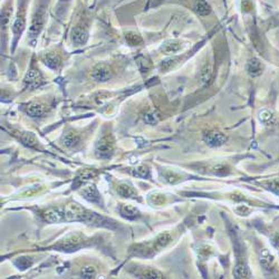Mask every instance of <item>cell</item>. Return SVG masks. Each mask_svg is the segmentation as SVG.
I'll use <instances>...</instances> for the list:
<instances>
[{
	"instance_id": "9c48e42d",
	"label": "cell",
	"mask_w": 279,
	"mask_h": 279,
	"mask_svg": "<svg viewBox=\"0 0 279 279\" xmlns=\"http://www.w3.org/2000/svg\"><path fill=\"white\" fill-rule=\"evenodd\" d=\"M44 220L50 223H58L65 221V208L51 207L42 211L41 214Z\"/></svg>"
},
{
	"instance_id": "9a60e30c",
	"label": "cell",
	"mask_w": 279,
	"mask_h": 279,
	"mask_svg": "<svg viewBox=\"0 0 279 279\" xmlns=\"http://www.w3.org/2000/svg\"><path fill=\"white\" fill-rule=\"evenodd\" d=\"M42 63H44L48 68L57 69L59 65L62 64V58L56 53H48L42 57Z\"/></svg>"
},
{
	"instance_id": "ac0fdd59",
	"label": "cell",
	"mask_w": 279,
	"mask_h": 279,
	"mask_svg": "<svg viewBox=\"0 0 279 279\" xmlns=\"http://www.w3.org/2000/svg\"><path fill=\"white\" fill-rule=\"evenodd\" d=\"M80 141H81L80 134H77L74 131H69L63 136V144L68 149L75 148L76 145L80 143Z\"/></svg>"
},
{
	"instance_id": "8992f818",
	"label": "cell",
	"mask_w": 279,
	"mask_h": 279,
	"mask_svg": "<svg viewBox=\"0 0 279 279\" xmlns=\"http://www.w3.org/2000/svg\"><path fill=\"white\" fill-rule=\"evenodd\" d=\"M113 75H114L113 68L106 63H100L96 65L92 71V74H90L93 80L99 83L108 82L113 77Z\"/></svg>"
},
{
	"instance_id": "74e56055",
	"label": "cell",
	"mask_w": 279,
	"mask_h": 279,
	"mask_svg": "<svg viewBox=\"0 0 279 279\" xmlns=\"http://www.w3.org/2000/svg\"><path fill=\"white\" fill-rule=\"evenodd\" d=\"M250 211H251L250 208H248L247 205H238V207L236 208V212H237V214L240 215V216L249 215Z\"/></svg>"
},
{
	"instance_id": "d4e9b609",
	"label": "cell",
	"mask_w": 279,
	"mask_h": 279,
	"mask_svg": "<svg viewBox=\"0 0 279 279\" xmlns=\"http://www.w3.org/2000/svg\"><path fill=\"white\" fill-rule=\"evenodd\" d=\"M96 174H98V172H96L95 170H93V169L82 170V171L77 174V181L78 182L87 181L89 179H93L94 177H96Z\"/></svg>"
},
{
	"instance_id": "e0dca14e",
	"label": "cell",
	"mask_w": 279,
	"mask_h": 279,
	"mask_svg": "<svg viewBox=\"0 0 279 279\" xmlns=\"http://www.w3.org/2000/svg\"><path fill=\"white\" fill-rule=\"evenodd\" d=\"M258 120H259V122L262 123L263 125H265V126L275 125L276 121H277L275 114L272 113L271 111H269V110H262V111H260L258 113Z\"/></svg>"
},
{
	"instance_id": "5bb4252c",
	"label": "cell",
	"mask_w": 279,
	"mask_h": 279,
	"mask_svg": "<svg viewBox=\"0 0 279 279\" xmlns=\"http://www.w3.org/2000/svg\"><path fill=\"white\" fill-rule=\"evenodd\" d=\"M246 71L248 73V75L251 77H257L259 75H262V73L264 71V66L263 64L259 62L258 59L252 58L246 65Z\"/></svg>"
},
{
	"instance_id": "277c9868",
	"label": "cell",
	"mask_w": 279,
	"mask_h": 279,
	"mask_svg": "<svg viewBox=\"0 0 279 279\" xmlns=\"http://www.w3.org/2000/svg\"><path fill=\"white\" fill-rule=\"evenodd\" d=\"M114 153V140L112 135H103L95 145V154L100 159H110Z\"/></svg>"
},
{
	"instance_id": "3957f363",
	"label": "cell",
	"mask_w": 279,
	"mask_h": 279,
	"mask_svg": "<svg viewBox=\"0 0 279 279\" xmlns=\"http://www.w3.org/2000/svg\"><path fill=\"white\" fill-rule=\"evenodd\" d=\"M96 216L90 214L80 204L72 203L65 207V221H83V222H95Z\"/></svg>"
},
{
	"instance_id": "8d00e7d4",
	"label": "cell",
	"mask_w": 279,
	"mask_h": 279,
	"mask_svg": "<svg viewBox=\"0 0 279 279\" xmlns=\"http://www.w3.org/2000/svg\"><path fill=\"white\" fill-rule=\"evenodd\" d=\"M29 259H30V258H29ZM29 259H28V258H25V257L20 258V259H18L17 262H16V265H17L18 267H19V268H21V269H26V268H28V267H29L30 265H32V262H30Z\"/></svg>"
},
{
	"instance_id": "83f0119b",
	"label": "cell",
	"mask_w": 279,
	"mask_h": 279,
	"mask_svg": "<svg viewBox=\"0 0 279 279\" xmlns=\"http://www.w3.org/2000/svg\"><path fill=\"white\" fill-rule=\"evenodd\" d=\"M96 275H98V269H96L94 266H90V265L85 266L81 271V276L85 279L95 278Z\"/></svg>"
},
{
	"instance_id": "f1b7e54d",
	"label": "cell",
	"mask_w": 279,
	"mask_h": 279,
	"mask_svg": "<svg viewBox=\"0 0 279 279\" xmlns=\"http://www.w3.org/2000/svg\"><path fill=\"white\" fill-rule=\"evenodd\" d=\"M212 74V67H211V64L207 63L205 64L202 69H201V73H200V80H201L202 83H207L209 80H210V76Z\"/></svg>"
},
{
	"instance_id": "30bf717a",
	"label": "cell",
	"mask_w": 279,
	"mask_h": 279,
	"mask_svg": "<svg viewBox=\"0 0 279 279\" xmlns=\"http://www.w3.org/2000/svg\"><path fill=\"white\" fill-rule=\"evenodd\" d=\"M14 13L13 0H7L2 8V35L3 37H6V32L11 25V16Z\"/></svg>"
},
{
	"instance_id": "1f68e13d",
	"label": "cell",
	"mask_w": 279,
	"mask_h": 279,
	"mask_svg": "<svg viewBox=\"0 0 279 279\" xmlns=\"http://www.w3.org/2000/svg\"><path fill=\"white\" fill-rule=\"evenodd\" d=\"M149 201L151 204H154V205H160V204H163L166 201V198L163 195H161V193H152V195H151L149 197Z\"/></svg>"
},
{
	"instance_id": "8fae6325",
	"label": "cell",
	"mask_w": 279,
	"mask_h": 279,
	"mask_svg": "<svg viewBox=\"0 0 279 279\" xmlns=\"http://www.w3.org/2000/svg\"><path fill=\"white\" fill-rule=\"evenodd\" d=\"M42 82H44V78H42L41 73L38 69H35V68L29 69L25 78H24V83H25L26 87L30 89L39 87L42 84Z\"/></svg>"
},
{
	"instance_id": "5b68a950",
	"label": "cell",
	"mask_w": 279,
	"mask_h": 279,
	"mask_svg": "<svg viewBox=\"0 0 279 279\" xmlns=\"http://www.w3.org/2000/svg\"><path fill=\"white\" fill-rule=\"evenodd\" d=\"M83 242H84V237L82 235L73 232L66 236L62 241H59L55 246V248L60 251H73L77 249L80 246H82Z\"/></svg>"
},
{
	"instance_id": "d6a6232c",
	"label": "cell",
	"mask_w": 279,
	"mask_h": 279,
	"mask_svg": "<svg viewBox=\"0 0 279 279\" xmlns=\"http://www.w3.org/2000/svg\"><path fill=\"white\" fill-rule=\"evenodd\" d=\"M165 180L167 182H169V183H171V184H174V183H178V182L181 181V175L178 174V173H175L173 171H168L166 172L165 174Z\"/></svg>"
},
{
	"instance_id": "d6986e66",
	"label": "cell",
	"mask_w": 279,
	"mask_h": 279,
	"mask_svg": "<svg viewBox=\"0 0 279 279\" xmlns=\"http://www.w3.org/2000/svg\"><path fill=\"white\" fill-rule=\"evenodd\" d=\"M160 50L167 55H171V54H177L181 50V44L178 40H167L163 42Z\"/></svg>"
},
{
	"instance_id": "4dcf8cb0",
	"label": "cell",
	"mask_w": 279,
	"mask_h": 279,
	"mask_svg": "<svg viewBox=\"0 0 279 279\" xmlns=\"http://www.w3.org/2000/svg\"><path fill=\"white\" fill-rule=\"evenodd\" d=\"M263 184L267 188V189L276 193L277 196H279V179H272L269 181H266Z\"/></svg>"
},
{
	"instance_id": "cb8c5ba5",
	"label": "cell",
	"mask_w": 279,
	"mask_h": 279,
	"mask_svg": "<svg viewBox=\"0 0 279 279\" xmlns=\"http://www.w3.org/2000/svg\"><path fill=\"white\" fill-rule=\"evenodd\" d=\"M211 171L215 175H218V177H226V175L230 173V168L227 165L219 163V165H216L212 167Z\"/></svg>"
},
{
	"instance_id": "484cf974",
	"label": "cell",
	"mask_w": 279,
	"mask_h": 279,
	"mask_svg": "<svg viewBox=\"0 0 279 279\" xmlns=\"http://www.w3.org/2000/svg\"><path fill=\"white\" fill-rule=\"evenodd\" d=\"M260 263H262L265 269H271L272 264H274V257L271 256L269 251L264 250V252L262 253V259H260Z\"/></svg>"
},
{
	"instance_id": "52a82bcc",
	"label": "cell",
	"mask_w": 279,
	"mask_h": 279,
	"mask_svg": "<svg viewBox=\"0 0 279 279\" xmlns=\"http://www.w3.org/2000/svg\"><path fill=\"white\" fill-rule=\"evenodd\" d=\"M89 37L88 28L85 24H78L71 32V38L75 46H83L87 42Z\"/></svg>"
},
{
	"instance_id": "6da1fadb",
	"label": "cell",
	"mask_w": 279,
	"mask_h": 279,
	"mask_svg": "<svg viewBox=\"0 0 279 279\" xmlns=\"http://www.w3.org/2000/svg\"><path fill=\"white\" fill-rule=\"evenodd\" d=\"M50 4L51 0H35L32 19H30V25L28 29V38L30 40L37 38L41 30L44 29Z\"/></svg>"
},
{
	"instance_id": "e575fe53",
	"label": "cell",
	"mask_w": 279,
	"mask_h": 279,
	"mask_svg": "<svg viewBox=\"0 0 279 279\" xmlns=\"http://www.w3.org/2000/svg\"><path fill=\"white\" fill-rule=\"evenodd\" d=\"M140 276H141V278H156V279L163 278L162 272H160L159 270H155V269H148V270H145Z\"/></svg>"
},
{
	"instance_id": "7402d4cb",
	"label": "cell",
	"mask_w": 279,
	"mask_h": 279,
	"mask_svg": "<svg viewBox=\"0 0 279 279\" xmlns=\"http://www.w3.org/2000/svg\"><path fill=\"white\" fill-rule=\"evenodd\" d=\"M235 278H250L251 274L247 265L244 263H238L234 269Z\"/></svg>"
},
{
	"instance_id": "ba28073f",
	"label": "cell",
	"mask_w": 279,
	"mask_h": 279,
	"mask_svg": "<svg viewBox=\"0 0 279 279\" xmlns=\"http://www.w3.org/2000/svg\"><path fill=\"white\" fill-rule=\"evenodd\" d=\"M203 142L210 148H220L227 142V136L219 131H209L203 134Z\"/></svg>"
},
{
	"instance_id": "4fadbf2b",
	"label": "cell",
	"mask_w": 279,
	"mask_h": 279,
	"mask_svg": "<svg viewBox=\"0 0 279 279\" xmlns=\"http://www.w3.org/2000/svg\"><path fill=\"white\" fill-rule=\"evenodd\" d=\"M25 112L30 118H41L46 113V106L39 102H32L25 105Z\"/></svg>"
},
{
	"instance_id": "ffe728a7",
	"label": "cell",
	"mask_w": 279,
	"mask_h": 279,
	"mask_svg": "<svg viewBox=\"0 0 279 279\" xmlns=\"http://www.w3.org/2000/svg\"><path fill=\"white\" fill-rule=\"evenodd\" d=\"M121 215L129 220H134L140 217V211L132 204H123L121 208Z\"/></svg>"
},
{
	"instance_id": "603a6c76",
	"label": "cell",
	"mask_w": 279,
	"mask_h": 279,
	"mask_svg": "<svg viewBox=\"0 0 279 279\" xmlns=\"http://www.w3.org/2000/svg\"><path fill=\"white\" fill-rule=\"evenodd\" d=\"M20 140L24 144L27 145V147H29V148H37V145H38L37 137H36L33 133H29V132L22 133Z\"/></svg>"
},
{
	"instance_id": "d590c367",
	"label": "cell",
	"mask_w": 279,
	"mask_h": 279,
	"mask_svg": "<svg viewBox=\"0 0 279 279\" xmlns=\"http://www.w3.org/2000/svg\"><path fill=\"white\" fill-rule=\"evenodd\" d=\"M149 63H150V62H148L147 58L143 57V56L137 58V65H138L140 69H141L143 73L149 71V68H150V64H149Z\"/></svg>"
},
{
	"instance_id": "44dd1931",
	"label": "cell",
	"mask_w": 279,
	"mask_h": 279,
	"mask_svg": "<svg viewBox=\"0 0 279 279\" xmlns=\"http://www.w3.org/2000/svg\"><path fill=\"white\" fill-rule=\"evenodd\" d=\"M193 8L199 16H208L211 13V7L205 0H196Z\"/></svg>"
},
{
	"instance_id": "f546056e",
	"label": "cell",
	"mask_w": 279,
	"mask_h": 279,
	"mask_svg": "<svg viewBox=\"0 0 279 279\" xmlns=\"http://www.w3.org/2000/svg\"><path fill=\"white\" fill-rule=\"evenodd\" d=\"M133 174H134L135 177H137V178L148 179L150 177V170L148 167L141 166V167H137L133 170Z\"/></svg>"
},
{
	"instance_id": "7c38bea8",
	"label": "cell",
	"mask_w": 279,
	"mask_h": 279,
	"mask_svg": "<svg viewBox=\"0 0 279 279\" xmlns=\"http://www.w3.org/2000/svg\"><path fill=\"white\" fill-rule=\"evenodd\" d=\"M81 196L87 200L88 202L92 203H101L102 199H101V195L98 190V188H96L94 184H86L84 185L82 189L80 190Z\"/></svg>"
},
{
	"instance_id": "836d02e7",
	"label": "cell",
	"mask_w": 279,
	"mask_h": 279,
	"mask_svg": "<svg viewBox=\"0 0 279 279\" xmlns=\"http://www.w3.org/2000/svg\"><path fill=\"white\" fill-rule=\"evenodd\" d=\"M144 122L147 124H150V125H154V124H156L157 122H159V115H157L156 112L151 111V112L145 114Z\"/></svg>"
},
{
	"instance_id": "7a4b0ae2",
	"label": "cell",
	"mask_w": 279,
	"mask_h": 279,
	"mask_svg": "<svg viewBox=\"0 0 279 279\" xmlns=\"http://www.w3.org/2000/svg\"><path fill=\"white\" fill-rule=\"evenodd\" d=\"M29 0H17V9L14 17L11 32H13V45L14 48L17 45V41L21 37L22 32L25 30L27 25V9Z\"/></svg>"
},
{
	"instance_id": "f35d334b",
	"label": "cell",
	"mask_w": 279,
	"mask_h": 279,
	"mask_svg": "<svg viewBox=\"0 0 279 279\" xmlns=\"http://www.w3.org/2000/svg\"><path fill=\"white\" fill-rule=\"evenodd\" d=\"M272 244H274L275 247L278 248V249H279V235H277L276 237L274 239H272Z\"/></svg>"
},
{
	"instance_id": "4316f807",
	"label": "cell",
	"mask_w": 279,
	"mask_h": 279,
	"mask_svg": "<svg viewBox=\"0 0 279 279\" xmlns=\"http://www.w3.org/2000/svg\"><path fill=\"white\" fill-rule=\"evenodd\" d=\"M125 38H126L127 44H129L130 46H138V45L143 44L142 38L140 37L138 35H136L135 33H127Z\"/></svg>"
},
{
	"instance_id": "2e32d148",
	"label": "cell",
	"mask_w": 279,
	"mask_h": 279,
	"mask_svg": "<svg viewBox=\"0 0 279 279\" xmlns=\"http://www.w3.org/2000/svg\"><path fill=\"white\" fill-rule=\"evenodd\" d=\"M118 193L121 197L126 198V199L136 200L138 197L137 192L134 190V188L127 183H120L118 187Z\"/></svg>"
}]
</instances>
